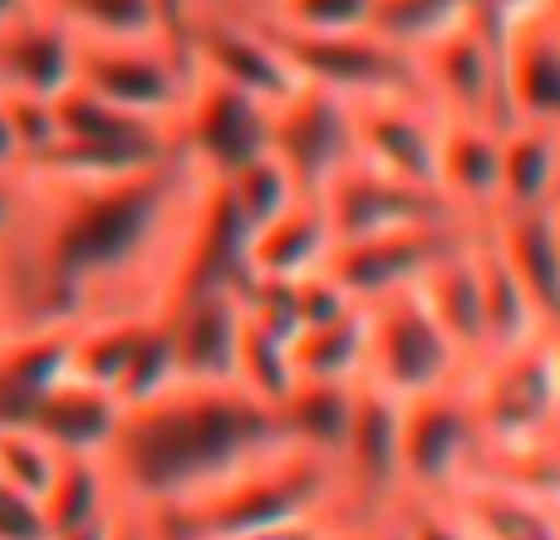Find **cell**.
<instances>
[{
    "label": "cell",
    "instance_id": "cell-28",
    "mask_svg": "<svg viewBox=\"0 0 560 540\" xmlns=\"http://www.w3.org/2000/svg\"><path fill=\"white\" fill-rule=\"evenodd\" d=\"M354 398L359 384H319V378H295L290 394L276 403L280 433L290 447H305L315 457L339 462V447L354 423Z\"/></svg>",
    "mask_w": 560,
    "mask_h": 540
},
{
    "label": "cell",
    "instance_id": "cell-21",
    "mask_svg": "<svg viewBox=\"0 0 560 540\" xmlns=\"http://www.w3.org/2000/svg\"><path fill=\"white\" fill-rule=\"evenodd\" d=\"M74 64H79V39L39 0L25 15L0 25V94L59 98L74 84Z\"/></svg>",
    "mask_w": 560,
    "mask_h": 540
},
{
    "label": "cell",
    "instance_id": "cell-23",
    "mask_svg": "<svg viewBox=\"0 0 560 540\" xmlns=\"http://www.w3.org/2000/svg\"><path fill=\"white\" fill-rule=\"evenodd\" d=\"M118 423H124V403L118 394L84 378H59L45 398L35 403V413L25 418V427H35L59 457H104L114 443Z\"/></svg>",
    "mask_w": 560,
    "mask_h": 540
},
{
    "label": "cell",
    "instance_id": "cell-42",
    "mask_svg": "<svg viewBox=\"0 0 560 540\" xmlns=\"http://www.w3.org/2000/svg\"><path fill=\"white\" fill-rule=\"evenodd\" d=\"M0 540H49L39 506L30 496L10 492L5 482H0Z\"/></svg>",
    "mask_w": 560,
    "mask_h": 540
},
{
    "label": "cell",
    "instance_id": "cell-2",
    "mask_svg": "<svg viewBox=\"0 0 560 540\" xmlns=\"http://www.w3.org/2000/svg\"><path fill=\"white\" fill-rule=\"evenodd\" d=\"M285 447L276 408L256 403L236 384L177 378L158 398L124 408L104 453L118 502L148 516H173L212 496L222 482Z\"/></svg>",
    "mask_w": 560,
    "mask_h": 540
},
{
    "label": "cell",
    "instance_id": "cell-31",
    "mask_svg": "<svg viewBox=\"0 0 560 540\" xmlns=\"http://www.w3.org/2000/svg\"><path fill=\"white\" fill-rule=\"evenodd\" d=\"M118 512V492L108 482L104 457H59L55 477H49L45 496H39V516H45L49 536L89 531L104 526Z\"/></svg>",
    "mask_w": 560,
    "mask_h": 540
},
{
    "label": "cell",
    "instance_id": "cell-14",
    "mask_svg": "<svg viewBox=\"0 0 560 540\" xmlns=\"http://www.w3.org/2000/svg\"><path fill=\"white\" fill-rule=\"evenodd\" d=\"M315 202L325 207L335 246L364 242V236H378V232H398V226H438V222L457 226L438 192H423V187H408V183H398V177H384V173H374V167H364L359 157H349V163L329 177Z\"/></svg>",
    "mask_w": 560,
    "mask_h": 540
},
{
    "label": "cell",
    "instance_id": "cell-38",
    "mask_svg": "<svg viewBox=\"0 0 560 540\" xmlns=\"http://www.w3.org/2000/svg\"><path fill=\"white\" fill-rule=\"evenodd\" d=\"M55 462H59V453L35 433V427L0 423V482H5L10 492L30 496V502L39 506L49 477H55Z\"/></svg>",
    "mask_w": 560,
    "mask_h": 540
},
{
    "label": "cell",
    "instance_id": "cell-15",
    "mask_svg": "<svg viewBox=\"0 0 560 540\" xmlns=\"http://www.w3.org/2000/svg\"><path fill=\"white\" fill-rule=\"evenodd\" d=\"M266 148L285 163L295 187L305 197H319L325 183L354 157V138H349V104L325 89L300 84L285 104L271 108L266 124Z\"/></svg>",
    "mask_w": 560,
    "mask_h": 540
},
{
    "label": "cell",
    "instance_id": "cell-44",
    "mask_svg": "<svg viewBox=\"0 0 560 540\" xmlns=\"http://www.w3.org/2000/svg\"><path fill=\"white\" fill-rule=\"evenodd\" d=\"M20 207H25V173H0V246L20 226Z\"/></svg>",
    "mask_w": 560,
    "mask_h": 540
},
{
    "label": "cell",
    "instance_id": "cell-13",
    "mask_svg": "<svg viewBox=\"0 0 560 540\" xmlns=\"http://www.w3.org/2000/svg\"><path fill=\"white\" fill-rule=\"evenodd\" d=\"M502 98L512 124L560 128V0L516 10L497 25Z\"/></svg>",
    "mask_w": 560,
    "mask_h": 540
},
{
    "label": "cell",
    "instance_id": "cell-34",
    "mask_svg": "<svg viewBox=\"0 0 560 540\" xmlns=\"http://www.w3.org/2000/svg\"><path fill=\"white\" fill-rule=\"evenodd\" d=\"M290 344H295V334L261 325L256 315H242L232 384L242 388V394H252L256 403L276 408L280 398L290 394V384H295V354H290Z\"/></svg>",
    "mask_w": 560,
    "mask_h": 540
},
{
    "label": "cell",
    "instance_id": "cell-53",
    "mask_svg": "<svg viewBox=\"0 0 560 540\" xmlns=\"http://www.w3.org/2000/svg\"><path fill=\"white\" fill-rule=\"evenodd\" d=\"M0 339H5V329H0Z\"/></svg>",
    "mask_w": 560,
    "mask_h": 540
},
{
    "label": "cell",
    "instance_id": "cell-12",
    "mask_svg": "<svg viewBox=\"0 0 560 540\" xmlns=\"http://www.w3.org/2000/svg\"><path fill=\"white\" fill-rule=\"evenodd\" d=\"M339 502L359 526L408 506L404 496V462H398V403L378 388L359 384L354 423L339 447Z\"/></svg>",
    "mask_w": 560,
    "mask_h": 540
},
{
    "label": "cell",
    "instance_id": "cell-1",
    "mask_svg": "<svg viewBox=\"0 0 560 540\" xmlns=\"http://www.w3.org/2000/svg\"><path fill=\"white\" fill-rule=\"evenodd\" d=\"M217 177L177 148L143 173H25L20 226L0 246V329H74L163 315L212 216Z\"/></svg>",
    "mask_w": 560,
    "mask_h": 540
},
{
    "label": "cell",
    "instance_id": "cell-25",
    "mask_svg": "<svg viewBox=\"0 0 560 540\" xmlns=\"http://www.w3.org/2000/svg\"><path fill=\"white\" fill-rule=\"evenodd\" d=\"M472 261H477V295H482V359L512 354V349L546 339V325L536 315L532 295L516 285V275L497 256L487 226H472Z\"/></svg>",
    "mask_w": 560,
    "mask_h": 540
},
{
    "label": "cell",
    "instance_id": "cell-18",
    "mask_svg": "<svg viewBox=\"0 0 560 540\" xmlns=\"http://www.w3.org/2000/svg\"><path fill=\"white\" fill-rule=\"evenodd\" d=\"M242 285H183L163 309L177 378L187 384H232L236 339H242Z\"/></svg>",
    "mask_w": 560,
    "mask_h": 540
},
{
    "label": "cell",
    "instance_id": "cell-39",
    "mask_svg": "<svg viewBox=\"0 0 560 540\" xmlns=\"http://www.w3.org/2000/svg\"><path fill=\"white\" fill-rule=\"evenodd\" d=\"M290 300H295V325L300 329L325 325V319H339L345 309L359 305V300L345 295V285H339L329 270H315V275L295 280V285H290Z\"/></svg>",
    "mask_w": 560,
    "mask_h": 540
},
{
    "label": "cell",
    "instance_id": "cell-9",
    "mask_svg": "<svg viewBox=\"0 0 560 540\" xmlns=\"http://www.w3.org/2000/svg\"><path fill=\"white\" fill-rule=\"evenodd\" d=\"M413 79L418 94L443 118L512 128L502 98V45H497V25L482 10H472L463 25L438 35L433 45L413 49Z\"/></svg>",
    "mask_w": 560,
    "mask_h": 540
},
{
    "label": "cell",
    "instance_id": "cell-33",
    "mask_svg": "<svg viewBox=\"0 0 560 540\" xmlns=\"http://www.w3.org/2000/svg\"><path fill=\"white\" fill-rule=\"evenodd\" d=\"M79 45H118V39H167L163 0H39Z\"/></svg>",
    "mask_w": 560,
    "mask_h": 540
},
{
    "label": "cell",
    "instance_id": "cell-45",
    "mask_svg": "<svg viewBox=\"0 0 560 540\" xmlns=\"http://www.w3.org/2000/svg\"><path fill=\"white\" fill-rule=\"evenodd\" d=\"M108 540H163V531H158V521L148 512H138V506H124L118 502L114 512V536Z\"/></svg>",
    "mask_w": 560,
    "mask_h": 540
},
{
    "label": "cell",
    "instance_id": "cell-48",
    "mask_svg": "<svg viewBox=\"0 0 560 540\" xmlns=\"http://www.w3.org/2000/svg\"><path fill=\"white\" fill-rule=\"evenodd\" d=\"M192 15H252L246 0H183Z\"/></svg>",
    "mask_w": 560,
    "mask_h": 540
},
{
    "label": "cell",
    "instance_id": "cell-40",
    "mask_svg": "<svg viewBox=\"0 0 560 540\" xmlns=\"http://www.w3.org/2000/svg\"><path fill=\"white\" fill-rule=\"evenodd\" d=\"M354 531H359L354 516L345 506H329V512H310V516H295V521L266 526V531L236 536V540H354Z\"/></svg>",
    "mask_w": 560,
    "mask_h": 540
},
{
    "label": "cell",
    "instance_id": "cell-22",
    "mask_svg": "<svg viewBox=\"0 0 560 540\" xmlns=\"http://www.w3.org/2000/svg\"><path fill=\"white\" fill-rule=\"evenodd\" d=\"M335 256V232L315 197H300L285 216L261 226L242 242V280H271V285H295L315 275Z\"/></svg>",
    "mask_w": 560,
    "mask_h": 540
},
{
    "label": "cell",
    "instance_id": "cell-47",
    "mask_svg": "<svg viewBox=\"0 0 560 540\" xmlns=\"http://www.w3.org/2000/svg\"><path fill=\"white\" fill-rule=\"evenodd\" d=\"M0 173H25V157H20L15 128H10V114H5V98H0Z\"/></svg>",
    "mask_w": 560,
    "mask_h": 540
},
{
    "label": "cell",
    "instance_id": "cell-37",
    "mask_svg": "<svg viewBox=\"0 0 560 540\" xmlns=\"http://www.w3.org/2000/svg\"><path fill=\"white\" fill-rule=\"evenodd\" d=\"M256 20H266L280 35H305V39L359 35V30L374 25V0H271Z\"/></svg>",
    "mask_w": 560,
    "mask_h": 540
},
{
    "label": "cell",
    "instance_id": "cell-6",
    "mask_svg": "<svg viewBox=\"0 0 560 540\" xmlns=\"http://www.w3.org/2000/svg\"><path fill=\"white\" fill-rule=\"evenodd\" d=\"M74 84L114 108L177 128L192 104L197 69L173 39H118V45H79Z\"/></svg>",
    "mask_w": 560,
    "mask_h": 540
},
{
    "label": "cell",
    "instance_id": "cell-24",
    "mask_svg": "<svg viewBox=\"0 0 560 540\" xmlns=\"http://www.w3.org/2000/svg\"><path fill=\"white\" fill-rule=\"evenodd\" d=\"M497 256L516 275V285L532 295L546 329L560 325V226L556 212H502L487 222Z\"/></svg>",
    "mask_w": 560,
    "mask_h": 540
},
{
    "label": "cell",
    "instance_id": "cell-8",
    "mask_svg": "<svg viewBox=\"0 0 560 540\" xmlns=\"http://www.w3.org/2000/svg\"><path fill=\"white\" fill-rule=\"evenodd\" d=\"M398 462H404L408 502H438L447 486L487 467L482 433H477L463 378L438 388V394L398 403Z\"/></svg>",
    "mask_w": 560,
    "mask_h": 540
},
{
    "label": "cell",
    "instance_id": "cell-16",
    "mask_svg": "<svg viewBox=\"0 0 560 540\" xmlns=\"http://www.w3.org/2000/svg\"><path fill=\"white\" fill-rule=\"evenodd\" d=\"M433 506L467 540H560V506L532 482L497 467H477Z\"/></svg>",
    "mask_w": 560,
    "mask_h": 540
},
{
    "label": "cell",
    "instance_id": "cell-4",
    "mask_svg": "<svg viewBox=\"0 0 560 540\" xmlns=\"http://www.w3.org/2000/svg\"><path fill=\"white\" fill-rule=\"evenodd\" d=\"M463 388L467 403H472L477 433H482L487 467L526 462L560 418V384L551 354H546V339L512 349V354L482 359L463 374Z\"/></svg>",
    "mask_w": 560,
    "mask_h": 540
},
{
    "label": "cell",
    "instance_id": "cell-26",
    "mask_svg": "<svg viewBox=\"0 0 560 540\" xmlns=\"http://www.w3.org/2000/svg\"><path fill=\"white\" fill-rule=\"evenodd\" d=\"M418 300L428 305V315L438 319L453 349L463 354V364H482V295H477V261H472V232L453 246L447 256H438L418 280Z\"/></svg>",
    "mask_w": 560,
    "mask_h": 540
},
{
    "label": "cell",
    "instance_id": "cell-5",
    "mask_svg": "<svg viewBox=\"0 0 560 540\" xmlns=\"http://www.w3.org/2000/svg\"><path fill=\"white\" fill-rule=\"evenodd\" d=\"M369 364L364 384L378 388L394 403L408 398L438 394V388L457 384L467 374L463 354L453 349V339L438 329V319L428 315V305L418 300V290H398V295L369 300Z\"/></svg>",
    "mask_w": 560,
    "mask_h": 540
},
{
    "label": "cell",
    "instance_id": "cell-27",
    "mask_svg": "<svg viewBox=\"0 0 560 540\" xmlns=\"http://www.w3.org/2000/svg\"><path fill=\"white\" fill-rule=\"evenodd\" d=\"M69 374V329H25L0 339V423H25Z\"/></svg>",
    "mask_w": 560,
    "mask_h": 540
},
{
    "label": "cell",
    "instance_id": "cell-49",
    "mask_svg": "<svg viewBox=\"0 0 560 540\" xmlns=\"http://www.w3.org/2000/svg\"><path fill=\"white\" fill-rule=\"evenodd\" d=\"M114 536V516L104 526H89V531H69V536H49V540H108Z\"/></svg>",
    "mask_w": 560,
    "mask_h": 540
},
{
    "label": "cell",
    "instance_id": "cell-11",
    "mask_svg": "<svg viewBox=\"0 0 560 540\" xmlns=\"http://www.w3.org/2000/svg\"><path fill=\"white\" fill-rule=\"evenodd\" d=\"M349 138L354 157L384 177H398L408 187L438 192V138L443 114L423 94H384L349 104Z\"/></svg>",
    "mask_w": 560,
    "mask_h": 540
},
{
    "label": "cell",
    "instance_id": "cell-51",
    "mask_svg": "<svg viewBox=\"0 0 560 540\" xmlns=\"http://www.w3.org/2000/svg\"><path fill=\"white\" fill-rule=\"evenodd\" d=\"M266 5H271V0H246V10H252V15H261Z\"/></svg>",
    "mask_w": 560,
    "mask_h": 540
},
{
    "label": "cell",
    "instance_id": "cell-32",
    "mask_svg": "<svg viewBox=\"0 0 560 540\" xmlns=\"http://www.w3.org/2000/svg\"><path fill=\"white\" fill-rule=\"evenodd\" d=\"M295 354V378H319V384H364L369 364V315L364 305L345 309L339 319L310 325L290 344Z\"/></svg>",
    "mask_w": 560,
    "mask_h": 540
},
{
    "label": "cell",
    "instance_id": "cell-46",
    "mask_svg": "<svg viewBox=\"0 0 560 540\" xmlns=\"http://www.w3.org/2000/svg\"><path fill=\"white\" fill-rule=\"evenodd\" d=\"M354 540H413V536H408V506H398V512L364 521L354 531Z\"/></svg>",
    "mask_w": 560,
    "mask_h": 540
},
{
    "label": "cell",
    "instance_id": "cell-52",
    "mask_svg": "<svg viewBox=\"0 0 560 540\" xmlns=\"http://www.w3.org/2000/svg\"><path fill=\"white\" fill-rule=\"evenodd\" d=\"M551 212H556V226H560V197H556V207H551Z\"/></svg>",
    "mask_w": 560,
    "mask_h": 540
},
{
    "label": "cell",
    "instance_id": "cell-43",
    "mask_svg": "<svg viewBox=\"0 0 560 540\" xmlns=\"http://www.w3.org/2000/svg\"><path fill=\"white\" fill-rule=\"evenodd\" d=\"M408 536L413 540H467L433 502H408Z\"/></svg>",
    "mask_w": 560,
    "mask_h": 540
},
{
    "label": "cell",
    "instance_id": "cell-19",
    "mask_svg": "<svg viewBox=\"0 0 560 540\" xmlns=\"http://www.w3.org/2000/svg\"><path fill=\"white\" fill-rule=\"evenodd\" d=\"M438 197L457 226H487L502 212V128L443 118Z\"/></svg>",
    "mask_w": 560,
    "mask_h": 540
},
{
    "label": "cell",
    "instance_id": "cell-3",
    "mask_svg": "<svg viewBox=\"0 0 560 540\" xmlns=\"http://www.w3.org/2000/svg\"><path fill=\"white\" fill-rule=\"evenodd\" d=\"M329 506H345L335 462L285 443L246 472H236L232 482H222L212 496L153 521L167 540H236L310 512H329Z\"/></svg>",
    "mask_w": 560,
    "mask_h": 540
},
{
    "label": "cell",
    "instance_id": "cell-7",
    "mask_svg": "<svg viewBox=\"0 0 560 540\" xmlns=\"http://www.w3.org/2000/svg\"><path fill=\"white\" fill-rule=\"evenodd\" d=\"M55 124H59V148L45 167H59V173H89V177L143 173V167L167 163L183 148L177 128L104 104V98L84 94L79 84H69L55 98Z\"/></svg>",
    "mask_w": 560,
    "mask_h": 540
},
{
    "label": "cell",
    "instance_id": "cell-50",
    "mask_svg": "<svg viewBox=\"0 0 560 540\" xmlns=\"http://www.w3.org/2000/svg\"><path fill=\"white\" fill-rule=\"evenodd\" d=\"M546 354H551V368H556V384H560V325L546 329Z\"/></svg>",
    "mask_w": 560,
    "mask_h": 540
},
{
    "label": "cell",
    "instance_id": "cell-41",
    "mask_svg": "<svg viewBox=\"0 0 560 540\" xmlns=\"http://www.w3.org/2000/svg\"><path fill=\"white\" fill-rule=\"evenodd\" d=\"M497 472H512V477H522V482H532L536 492H546L551 502L560 506V418L551 423V433L541 437V447H536L526 462H516V467H497Z\"/></svg>",
    "mask_w": 560,
    "mask_h": 540
},
{
    "label": "cell",
    "instance_id": "cell-35",
    "mask_svg": "<svg viewBox=\"0 0 560 540\" xmlns=\"http://www.w3.org/2000/svg\"><path fill=\"white\" fill-rule=\"evenodd\" d=\"M148 319L118 315V319L74 325L69 329V378H84V384H98V388H108V394H118L124 368H128V359H133V344H138Z\"/></svg>",
    "mask_w": 560,
    "mask_h": 540
},
{
    "label": "cell",
    "instance_id": "cell-17",
    "mask_svg": "<svg viewBox=\"0 0 560 540\" xmlns=\"http://www.w3.org/2000/svg\"><path fill=\"white\" fill-rule=\"evenodd\" d=\"M472 226H398V232H378L364 242H339L329 256V275L345 285L349 300L369 305V300L398 295V290H413L423 280V270L447 256Z\"/></svg>",
    "mask_w": 560,
    "mask_h": 540
},
{
    "label": "cell",
    "instance_id": "cell-20",
    "mask_svg": "<svg viewBox=\"0 0 560 540\" xmlns=\"http://www.w3.org/2000/svg\"><path fill=\"white\" fill-rule=\"evenodd\" d=\"M266 124H271V108L252 104V98L212 84V79H197L192 104L177 124V143L197 167H207L212 177H226L246 157L266 153Z\"/></svg>",
    "mask_w": 560,
    "mask_h": 540
},
{
    "label": "cell",
    "instance_id": "cell-10",
    "mask_svg": "<svg viewBox=\"0 0 560 540\" xmlns=\"http://www.w3.org/2000/svg\"><path fill=\"white\" fill-rule=\"evenodd\" d=\"M271 35H276V45L285 49V59H290V69H295L300 84L325 89V94L345 98V104L384 98V94H418L413 55L394 49L388 39H378L374 30H359V35H329V39L280 35V30H271Z\"/></svg>",
    "mask_w": 560,
    "mask_h": 540
},
{
    "label": "cell",
    "instance_id": "cell-30",
    "mask_svg": "<svg viewBox=\"0 0 560 540\" xmlns=\"http://www.w3.org/2000/svg\"><path fill=\"white\" fill-rule=\"evenodd\" d=\"M300 197L305 192L295 187V177L285 173V163H280L271 148L246 157V163L232 167L226 177H217V207H222L226 222L242 232V242L256 236L261 226H271L276 216H285Z\"/></svg>",
    "mask_w": 560,
    "mask_h": 540
},
{
    "label": "cell",
    "instance_id": "cell-36",
    "mask_svg": "<svg viewBox=\"0 0 560 540\" xmlns=\"http://www.w3.org/2000/svg\"><path fill=\"white\" fill-rule=\"evenodd\" d=\"M477 10V0H374V35L388 39L394 49L413 55V49L433 45L453 25H463Z\"/></svg>",
    "mask_w": 560,
    "mask_h": 540
},
{
    "label": "cell",
    "instance_id": "cell-29",
    "mask_svg": "<svg viewBox=\"0 0 560 540\" xmlns=\"http://www.w3.org/2000/svg\"><path fill=\"white\" fill-rule=\"evenodd\" d=\"M560 197V128H502V212H546ZM497 212V216H502Z\"/></svg>",
    "mask_w": 560,
    "mask_h": 540
}]
</instances>
